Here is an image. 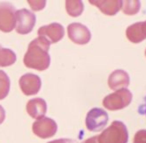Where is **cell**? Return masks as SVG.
I'll use <instances>...</instances> for the list:
<instances>
[{
  "label": "cell",
  "instance_id": "1",
  "mask_svg": "<svg viewBox=\"0 0 146 143\" xmlns=\"http://www.w3.org/2000/svg\"><path fill=\"white\" fill-rule=\"evenodd\" d=\"M50 44L43 36H38L31 41L23 58L25 66L38 71L46 70L50 65V56L48 54Z\"/></svg>",
  "mask_w": 146,
  "mask_h": 143
},
{
  "label": "cell",
  "instance_id": "2",
  "mask_svg": "<svg viewBox=\"0 0 146 143\" xmlns=\"http://www.w3.org/2000/svg\"><path fill=\"white\" fill-rule=\"evenodd\" d=\"M128 132L125 124L121 121H113L100 135L99 143H127Z\"/></svg>",
  "mask_w": 146,
  "mask_h": 143
},
{
  "label": "cell",
  "instance_id": "3",
  "mask_svg": "<svg viewBox=\"0 0 146 143\" xmlns=\"http://www.w3.org/2000/svg\"><path fill=\"white\" fill-rule=\"evenodd\" d=\"M131 100L132 93L127 88H123L107 95L102 101V104L108 110H120L128 106Z\"/></svg>",
  "mask_w": 146,
  "mask_h": 143
},
{
  "label": "cell",
  "instance_id": "4",
  "mask_svg": "<svg viewBox=\"0 0 146 143\" xmlns=\"http://www.w3.org/2000/svg\"><path fill=\"white\" fill-rule=\"evenodd\" d=\"M16 25V9L11 3H0V30L11 32Z\"/></svg>",
  "mask_w": 146,
  "mask_h": 143
},
{
  "label": "cell",
  "instance_id": "5",
  "mask_svg": "<svg viewBox=\"0 0 146 143\" xmlns=\"http://www.w3.org/2000/svg\"><path fill=\"white\" fill-rule=\"evenodd\" d=\"M108 123V114L101 108H92L86 115L85 124L88 130L97 132L105 128Z\"/></svg>",
  "mask_w": 146,
  "mask_h": 143
},
{
  "label": "cell",
  "instance_id": "6",
  "mask_svg": "<svg viewBox=\"0 0 146 143\" xmlns=\"http://www.w3.org/2000/svg\"><path fill=\"white\" fill-rule=\"evenodd\" d=\"M36 22V16L28 9H19L16 11V25L15 29L19 34H28L32 31Z\"/></svg>",
  "mask_w": 146,
  "mask_h": 143
},
{
  "label": "cell",
  "instance_id": "7",
  "mask_svg": "<svg viewBox=\"0 0 146 143\" xmlns=\"http://www.w3.org/2000/svg\"><path fill=\"white\" fill-rule=\"evenodd\" d=\"M32 131L36 136L40 138H49L55 135L57 131V124L52 118L43 117L37 119L32 125Z\"/></svg>",
  "mask_w": 146,
  "mask_h": 143
},
{
  "label": "cell",
  "instance_id": "8",
  "mask_svg": "<svg viewBox=\"0 0 146 143\" xmlns=\"http://www.w3.org/2000/svg\"><path fill=\"white\" fill-rule=\"evenodd\" d=\"M68 37L75 44H87L91 39L90 30L81 23H71L67 27Z\"/></svg>",
  "mask_w": 146,
  "mask_h": 143
},
{
  "label": "cell",
  "instance_id": "9",
  "mask_svg": "<svg viewBox=\"0 0 146 143\" xmlns=\"http://www.w3.org/2000/svg\"><path fill=\"white\" fill-rule=\"evenodd\" d=\"M21 91L27 96L37 94L41 88V79L32 73H26L19 79Z\"/></svg>",
  "mask_w": 146,
  "mask_h": 143
},
{
  "label": "cell",
  "instance_id": "10",
  "mask_svg": "<svg viewBox=\"0 0 146 143\" xmlns=\"http://www.w3.org/2000/svg\"><path fill=\"white\" fill-rule=\"evenodd\" d=\"M38 36H43L50 43H56L64 36V28L59 23H51L38 29Z\"/></svg>",
  "mask_w": 146,
  "mask_h": 143
},
{
  "label": "cell",
  "instance_id": "11",
  "mask_svg": "<svg viewBox=\"0 0 146 143\" xmlns=\"http://www.w3.org/2000/svg\"><path fill=\"white\" fill-rule=\"evenodd\" d=\"M130 78L126 71L122 69H116L114 70L108 77V86L112 90H119L123 89L129 85Z\"/></svg>",
  "mask_w": 146,
  "mask_h": 143
},
{
  "label": "cell",
  "instance_id": "12",
  "mask_svg": "<svg viewBox=\"0 0 146 143\" xmlns=\"http://www.w3.org/2000/svg\"><path fill=\"white\" fill-rule=\"evenodd\" d=\"M26 111L32 118L41 119L47 112V104L44 99L39 97L30 99L26 105Z\"/></svg>",
  "mask_w": 146,
  "mask_h": 143
},
{
  "label": "cell",
  "instance_id": "13",
  "mask_svg": "<svg viewBox=\"0 0 146 143\" xmlns=\"http://www.w3.org/2000/svg\"><path fill=\"white\" fill-rule=\"evenodd\" d=\"M89 3L98 7L103 14L108 16L115 15L121 9L122 5V1L120 0H97V1L90 0Z\"/></svg>",
  "mask_w": 146,
  "mask_h": 143
},
{
  "label": "cell",
  "instance_id": "14",
  "mask_svg": "<svg viewBox=\"0 0 146 143\" xmlns=\"http://www.w3.org/2000/svg\"><path fill=\"white\" fill-rule=\"evenodd\" d=\"M126 37L132 43L142 42L146 39V22H137L130 25L126 29Z\"/></svg>",
  "mask_w": 146,
  "mask_h": 143
},
{
  "label": "cell",
  "instance_id": "15",
  "mask_svg": "<svg viewBox=\"0 0 146 143\" xmlns=\"http://www.w3.org/2000/svg\"><path fill=\"white\" fill-rule=\"evenodd\" d=\"M66 11L71 17H78L84 10V4L80 0H67L65 2Z\"/></svg>",
  "mask_w": 146,
  "mask_h": 143
},
{
  "label": "cell",
  "instance_id": "16",
  "mask_svg": "<svg viewBox=\"0 0 146 143\" xmlns=\"http://www.w3.org/2000/svg\"><path fill=\"white\" fill-rule=\"evenodd\" d=\"M16 55L11 49L4 48L0 45V67H7L14 64Z\"/></svg>",
  "mask_w": 146,
  "mask_h": 143
},
{
  "label": "cell",
  "instance_id": "17",
  "mask_svg": "<svg viewBox=\"0 0 146 143\" xmlns=\"http://www.w3.org/2000/svg\"><path fill=\"white\" fill-rule=\"evenodd\" d=\"M140 1L138 0H126L122 1L121 9L126 15H134L140 10Z\"/></svg>",
  "mask_w": 146,
  "mask_h": 143
},
{
  "label": "cell",
  "instance_id": "18",
  "mask_svg": "<svg viewBox=\"0 0 146 143\" xmlns=\"http://www.w3.org/2000/svg\"><path fill=\"white\" fill-rule=\"evenodd\" d=\"M10 90V80L3 70H0V100L4 99Z\"/></svg>",
  "mask_w": 146,
  "mask_h": 143
},
{
  "label": "cell",
  "instance_id": "19",
  "mask_svg": "<svg viewBox=\"0 0 146 143\" xmlns=\"http://www.w3.org/2000/svg\"><path fill=\"white\" fill-rule=\"evenodd\" d=\"M133 143H146V130L142 129L135 133L133 138Z\"/></svg>",
  "mask_w": 146,
  "mask_h": 143
},
{
  "label": "cell",
  "instance_id": "20",
  "mask_svg": "<svg viewBox=\"0 0 146 143\" xmlns=\"http://www.w3.org/2000/svg\"><path fill=\"white\" fill-rule=\"evenodd\" d=\"M28 3L31 8L35 11H39L41 9H43L45 7V4H46V2H45L44 0L43 1H41V0H33V1L32 0H29Z\"/></svg>",
  "mask_w": 146,
  "mask_h": 143
},
{
  "label": "cell",
  "instance_id": "21",
  "mask_svg": "<svg viewBox=\"0 0 146 143\" xmlns=\"http://www.w3.org/2000/svg\"><path fill=\"white\" fill-rule=\"evenodd\" d=\"M47 143H78L77 140H74V139H69V138H60L56 139V140L50 141V142Z\"/></svg>",
  "mask_w": 146,
  "mask_h": 143
},
{
  "label": "cell",
  "instance_id": "22",
  "mask_svg": "<svg viewBox=\"0 0 146 143\" xmlns=\"http://www.w3.org/2000/svg\"><path fill=\"white\" fill-rule=\"evenodd\" d=\"M138 111H139L140 114L145 115V116H146V96L144 97L143 102H142V104L139 106V108H138Z\"/></svg>",
  "mask_w": 146,
  "mask_h": 143
},
{
  "label": "cell",
  "instance_id": "23",
  "mask_svg": "<svg viewBox=\"0 0 146 143\" xmlns=\"http://www.w3.org/2000/svg\"><path fill=\"white\" fill-rule=\"evenodd\" d=\"M82 143H99L98 142V136H93L91 138H88L84 140Z\"/></svg>",
  "mask_w": 146,
  "mask_h": 143
},
{
  "label": "cell",
  "instance_id": "24",
  "mask_svg": "<svg viewBox=\"0 0 146 143\" xmlns=\"http://www.w3.org/2000/svg\"><path fill=\"white\" fill-rule=\"evenodd\" d=\"M5 119V110L1 105H0V124L4 121Z\"/></svg>",
  "mask_w": 146,
  "mask_h": 143
},
{
  "label": "cell",
  "instance_id": "25",
  "mask_svg": "<svg viewBox=\"0 0 146 143\" xmlns=\"http://www.w3.org/2000/svg\"><path fill=\"white\" fill-rule=\"evenodd\" d=\"M145 56H146V50H145Z\"/></svg>",
  "mask_w": 146,
  "mask_h": 143
},
{
  "label": "cell",
  "instance_id": "26",
  "mask_svg": "<svg viewBox=\"0 0 146 143\" xmlns=\"http://www.w3.org/2000/svg\"><path fill=\"white\" fill-rule=\"evenodd\" d=\"M145 22H146V21H145Z\"/></svg>",
  "mask_w": 146,
  "mask_h": 143
}]
</instances>
